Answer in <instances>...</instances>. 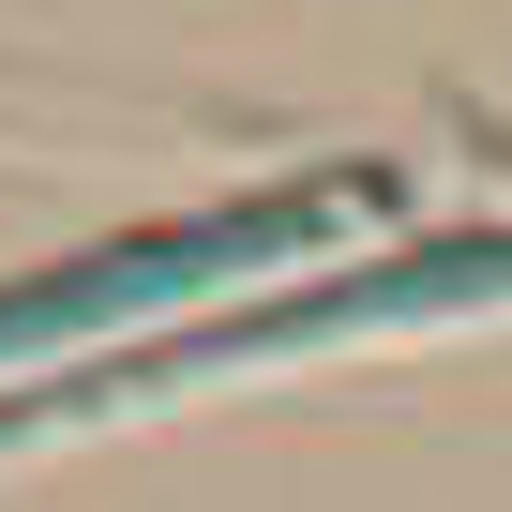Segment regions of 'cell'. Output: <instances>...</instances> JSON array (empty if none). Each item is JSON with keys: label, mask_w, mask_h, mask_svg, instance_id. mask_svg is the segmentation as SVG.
<instances>
[{"label": "cell", "mask_w": 512, "mask_h": 512, "mask_svg": "<svg viewBox=\"0 0 512 512\" xmlns=\"http://www.w3.org/2000/svg\"><path fill=\"white\" fill-rule=\"evenodd\" d=\"M362 196H377V181H272V196H226V211H196V226H136V241H106V256H61V272L0 287V377L46 362V347H91V332L151 347V332H181L211 287H241V272H272V256L332 241Z\"/></svg>", "instance_id": "obj_2"}, {"label": "cell", "mask_w": 512, "mask_h": 512, "mask_svg": "<svg viewBox=\"0 0 512 512\" xmlns=\"http://www.w3.org/2000/svg\"><path fill=\"white\" fill-rule=\"evenodd\" d=\"M512 302V226H452V241H392L362 272H302L272 302H226V317H181L151 347H106V362H61L31 392H0V452H31L61 422H106V407H151V392H196V377H256V362H302V347H347V332H407V317H482Z\"/></svg>", "instance_id": "obj_1"}]
</instances>
